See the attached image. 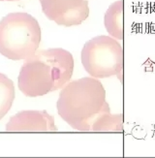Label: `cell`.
Masks as SVG:
<instances>
[{
    "label": "cell",
    "instance_id": "9c48e42d",
    "mask_svg": "<svg viewBox=\"0 0 155 158\" xmlns=\"http://www.w3.org/2000/svg\"><path fill=\"white\" fill-rule=\"evenodd\" d=\"M123 131V115L121 114H112V113L101 118L92 132H122Z\"/></svg>",
    "mask_w": 155,
    "mask_h": 158
},
{
    "label": "cell",
    "instance_id": "3957f363",
    "mask_svg": "<svg viewBox=\"0 0 155 158\" xmlns=\"http://www.w3.org/2000/svg\"><path fill=\"white\" fill-rule=\"evenodd\" d=\"M41 40L38 20L27 13H10L0 20V53L5 57L27 59L38 51Z\"/></svg>",
    "mask_w": 155,
    "mask_h": 158
},
{
    "label": "cell",
    "instance_id": "ba28073f",
    "mask_svg": "<svg viewBox=\"0 0 155 158\" xmlns=\"http://www.w3.org/2000/svg\"><path fill=\"white\" fill-rule=\"evenodd\" d=\"M15 85L11 79L0 73V119L7 114L15 100Z\"/></svg>",
    "mask_w": 155,
    "mask_h": 158
},
{
    "label": "cell",
    "instance_id": "30bf717a",
    "mask_svg": "<svg viewBox=\"0 0 155 158\" xmlns=\"http://www.w3.org/2000/svg\"><path fill=\"white\" fill-rule=\"evenodd\" d=\"M0 1H10V2H12V1H18V0H0Z\"/></svg>",
    "mask_w": 155,
    "mask_h": 158
},
{
    "label": "cell",
    "instance_id": "5b68a950",
    "mask_svg": "<svg viewBox=\"0 0 155 158\" xmlns=\"http://www.w3.org/2000/svg\"><path fill=\"white\" fill-rule=\"evenodd\" d=\"M43 13L49 19L61 26L82 24L89 16L87 0H39Z\"/></svg>",
    "mask_w": 155,
    "mask_h": 158
},
{
    "label": "cell",
    "instance_id": "8992f818",
    "mask_svg": "<svg viewBox=\"0 0 155 158\" xmlns=\"http://www.w3.org/2000/svg\"><path fill=\"white\" fill-rule=\"evenodd\" d=\"M8 132H56L55 118L46 111H22L13 115L6 124Z\"/></svg>",
    "mask_w": 155,
    "mask_h": 158
},
{
    "label": "cell",
    "instance_id": "52a82bcc",
    "mask_svg": "<svg viewBox=\"0 0 155 158\" xmlns=\"http://www.w3.org/2000/svg\"><path fill=\"white\" fill-rule=\"evenodd\" d=\"M123 0L114 1L108 8L104 17L107 32L117 40L123 39Z\"/></svg>",
    "mask_w": 155,
    "mask_h": 158
},
{
    "label": "cell",
    "instance_id": "7a4b0ae2",
    "mask_svg": "<svg viewBox=\"0 0 155 158\" xmlns=\"http://www.w3.org/2000/svg\"><path fill=\"white\" fill-rule=\"evenodd\" d=\"M74 57L61 48L37 51L24 60L18 78V88L27 97H39L62 88L72 79Z\"/></svg>",
    "mask_w": 155,
    "mask_h": 158
},
{
    "label": "cell",
    "instance_id": "277c9868",
    "mask_svg": "<svg viewBox=\"0 0 155 158\" xmlns=\"http://www.w3.org/2000/svg\"><path fill=\"white\" fill-rule=\"evenodd\" d=\"M82 63L91 77L105 79L119 76L122 81L123 48L118 40L112 36L93 37L84 45Z\"/></svg>",
    "mask_w": 155,
    "mask_h": 158
},
{
    "label": "cell",
    "instance_id": "6da1fadb",
    "mask_svg": "<svg viewBox=\"0 0 155 158\" xmlns=\"http://www.w3.org/2000/svg\"><path fill=\"white\" fill-rule=\"evenodd\" d=\"M56 108L60 118L82 132H92L97 121L111 113L104 85L91 76L67 82L59 93Z\"/></svg>",
    "mask_w": 155,
    "mask_h": 158
}]
</instances>
